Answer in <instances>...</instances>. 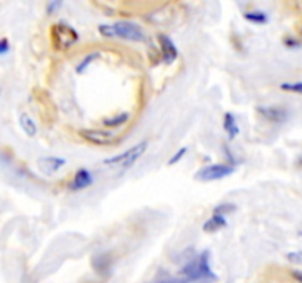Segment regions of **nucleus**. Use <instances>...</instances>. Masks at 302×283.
<instances>
[{"label": "nucleus", "mask_w": 302, "mask_h": 283, "mask_svg": "<svg viewBox=\"0 0 302 283\" xmlns=\"http://www.w3.org/2000/svg\"><path fill=\"white\" fill-rule=\"evenodd\" d=\"M181 279L186 283H205L208 280H215L217 276L212 273L209 266V252L204 251L195 258L189 260L180 270Z\"/></svg>", "instance_id": "obj_1"}, {"label": "nucleus", "mask_w": 302, "mask_h": 283, "mask_svg": "<svg viewBox=\"0 0 302 283\" xmlns=\"http://www.w3.org/2000/svg\"><path fill=\"white\" fill-rule=\"evenodd\" d=\"M97 31L102 37L106 39H123L128 42H144L146 34L140 25L128 21H118L115 24H100Z\"/></svg>", "instance_id": "obj_2"}, {"label": "nucleus", "mask_w": 302, "mask_h": 283, "mask_svg": "<svg viewBox=\"0 0 302 283\" xmlns=\"http://www.w3.org/2000/svg\"><path fill=\"white\" fill-rule=\"evenodd\" d=\"M52 43L55 49L65 50L79 40V32L65 22H58L50 30Z\"/></svg>", "instance_id": "obj_3"}, {"label": "nucleus", "mask_w": 302, "mask_h": 283, "mask_svg": "<svg viewBox=\"0 0 302 283\" xmlns=\"http://www.w3.org/2000/svg\"><path fill=\"white\" fill-rule=\"evenodd\" d=\"M236 168H235L233 164H223V162L209 164V165H205V167H202L201 170H198L195 173V179L199 180V182H204V183L217 182V180L225 179V177H229L230 174H233Z\"/></svg>", "instance_id": "obj_4"}, {"label": "nucleus", "mask_w": 302, "mask_h": 283, "mask_svg": "<svg viewBox=\"0 0 302 283\" xmlns=\"http://www.w3.org/2000/svg\"><path fill=\"white\" fill-rule=\"evenodd\" d=\"M80 136L87 143H92L96 146H105L115 142L114 133L109 130H100V128H83L80 130Z\"/></svg>", "instance_id": "obj_5"}, {"label": "nucleus", "mask_w": 302, "mask_h": 283, "mask_svg": "<svg viewBox=\"0 0 302 283\" xmlns=\"http://www.w3.org/2000/svg\"><path fill=\"white\" fill-rule=\"evenodd\" d=\"M93 182H95L93 174L87 168H79L72 177L69 189L72 192H80V190H84V189L90 188L93 185Z\"/></svg>", "instance_id": "obj_6"}, {"label": "nucleus", "mask_w": 302, "mask_h": 283, "mask_svg": "<svg viewBox=\"0 0 302 283\" xmlns=\"http://www.w3.org/2000/svg\"><path fill=\"white\" fill-rule=\"evenodd\" d=\"M258 114L271 123H282L287 118V111L280 106H259Z\"/></svg>", "instance_id": "obj_7"}, {"label": "nucleus", "mask_w": 302, "mask_h": 283, "mask_svg": "<svg viewBox=\"0 0 302 283\" xmlns=\"http://www.w3.org/2000/svg\"><path fill=\"white\" fill-rule=\"evenodd\" d=\"M158 42H159V46H161V50L164 55V61L167 63L174 62L178 56V50H177L174 42L168 37V35H164V34L158 35Z\"/></svg>", "instance_id": "obj_8"}, {"label": "nucleus", "mask_w": 302, "mask_h": 283, "mask_svg": "<svg viewBox=\"0 0 302 283\" xmlns=\"http://www.w3.org/2000/svg\"><path fill=\"white\" fill-rule=\"evenodd\" d=\"M65 164H66V161L64 158H59V157H45V158L39 159V167L46 174L58 173Z\"/></svg>", "instance_id": "obj_9"}, {"label": "nucleus", "mask_w": 302, "mask_h": 283, "mask_svg": "<svg viewBox=\"0 0 302 283\" xmlns=\"http://www.w3.org/2000/svg\"><path fill=\"white\" fill-rule=\"evenodd\" d=\"M227 226V220H225L224 216H218V214H212L204 224H202V230L205 233H215L221 229H224Z\"/></svg>", "instance_id": "obj_10"}, {"label": "nucleus", "mask_w": 302, "mask_h": 283, "mask_svg": "<svg viewBox=\"0 0 302 283\" xmlns=\"http://www.w3.org/2000/svg\"><path fill=\"white\" fill-rule=\"evenodd\" d=\"M223 128H224L225 133H227L230 140H233L239 134V126H238V121H236V118H235V115L232 112H225L224 114V117H223Z\"/></svg>", "instance_id": "obj_11"}, {"label": "nucleus", "mask_w": 302, "mask_h": 283, "mask_svg": "<svg viewBox=\"0 0 302 283\" xmlns=\"http://www.w3.org/2000/svg\"><path fill=\"white\" fill-rule=\"evenodd\" d=\"M147 146H149V142L147 140H142L140 143H137V145H134L133 148H131V155H130V158L123 164V168H130V167H133L134 165V162L146 152V149H147Z\"/></svg>", "instance_id": "obj_12"}, {"label": "nucleus", "mask_w": 302, "mask_h": 283, "mask_svg": "<svg viewBox=\"0 0 302 283\" xmlns=\"http://www.w3.org/2000/svg\"><path fill=\"white\" fill-rule=\"evenodd\" d=\"M128 121H130V114L128 112H121V114L112 115V117H106L102 123L106 128H117V127L124 126Z\"/></svg>", "instance_id": "obj_13"}, {"label": "nucleus", "mask_w": 302, "mask_h": 283, "mask_svg": "<svg viewBox=\"0 0 302 283\" xmlns=\"http://www.w3.org/2000/svg\"><path fill=\"white\" fill-rule=\"evenodd\" d=\"M243 19L255 25H266L269 22V15L262 11H246L243 14Z\"/></svg>", "instance_id": "obj_14"}, {"label": "nucleus", "mask_w": 302, "mask_h": 283, "mask_svg": "<svg viewBox=\"0 0 302 283\" xmlns=\"http://www.w3.org/2000/svg\"><path fill=\"white\" fill-rule=\"evenodd\" d=\"M19 126H21V128L24 130V133H25L28 137H34V136L37 134V124H35L34 120H32L28 114H25V112H22V114L19 115Z\"/></svg>", "instance_id": "obj_15"}, {"label": "nucleus", "mask_w": 302, "mask_h": 283, "mask_svg": "<svg viewBox=\"0 0 302 283\" xmlns=\"http://www.w3.org/2000/svg\"><path fill=\"white\" fill-rule=\"evenodd\" d=\"M97 58H100V53H99V52H92V53H89L87 56H84V58L81 59V62L77 65V68H75V71H77V74H83L84 71L90 66V63H93Z\"/></svg>", "instance_id": "obj_16"}, {"label": "nucleus", "mask_w": 302, "mask_h": 283, "mask_svg": "<svg viewBox=\"0 0 302 283\" xmlns=\"http://www.w3.org/2000/svg\"><path fill=\"white\" fill-rule=\"evenodd\" d=\"M236 209V205L232 204V202H223V204H218L214 211H212V214H218V216H227V214H232V212Z\"/></svg>", "instance_id": "obj_17"}, {"label": "nucleus", "mask_w": 302, "mask_h": 283, "mask_svg": "<svg viewBox=\"0 0 302 283\" xmlns=\"http://www.w3.org/2000/svg\"><path fill=\"white\" fill-rule=\"evenodd\" d=\"M280 89L283 92H289V93H296V94H302V81H286L280 84Z\"/></svg>", "instance_id": "obj_18"}, {"label": "nucleus", "mask_w": 302, "mask_h": 283, "mask_svg": "<svg viewBox=\"0 0 302 283\" xmlns=\"http://www.w3.org/2000/svg\"><path fill=\"white\" fill-rule=\"evenodd\" d=\"M187 154V148L186 146H183V148H180L170 159H168V165H174V164H177V162H180L183 158H184V155Z\"/></svg>", "instance_id": "obj_19"}, {"label": "nucleus", "mask_w": 302, "mask_h": 283, "mask_svg": "<svg viewBox=\"0 0 302 283\" xmlns=\"http://www.w3.org/2000/svg\"><path fill=\"white\" fill-rule=\"evenodd\" d=\"M286 258H287L289 263L302 266V251H292V252H287V254H286Z\"/></svg>", "instance_id": "obj_20"}, {"label": "nucleus", "mask_w": 302, "mask_h": 283, "mask_svg": "<svg viewBox=\"0 0 302 283\" xmlns=\"http://www.w3.org/2000/svg\"><path fill=\"white\" fill-rule=\"evenodd\" d=\"M11 50V43L6 37H2L0 39V56L6 55L8 52Z\"/></svg>", "instance_id": "obj_21"}, {"label": "nucleus", "mask_w": 302, "mask_h": 283, "mask_svg": "<svg viewBox=\"0 0 302 283\" xmlns=\"http://www.w3.org/2000/svg\"><path fill=\"white\" fill-rule=\"evenodd\" d=\"M61 6H62V2H49V3H48V6H46L48 14H49V15L55 14V12H56Z\"/></svg>", "instance_id": "obj_22"}, {"label": "nucleus", "mask_w": 302, "mask_h": 283, "mask_svg": "<svg viewBox=\"0 0 302 283\" xmlns=\"http://www.w3.org/2000/svg\"><path fill=\"white\" fill-rule=\"evenodd\" d=\"M155 283H186V282L180 277H165V279H161Z\"/></svg>", "instance_id": "obj_23"}, {"label": "nucleus", "mask_w": 302, "mask_h": 283, "mask_svg": "<svg viewBox=\"0 0 302 283\" xmlns=\"http://www.w3.org/2000/svg\"><path fill=\"white\" fill-rule=\"evenodd\" d=\"M292 277H293L298 283H302V271H299V270H292Z\"/></svg>", "instance_id": "obj_24"}, {"label": "nucleus", "mask_w": 302, "mask_h": 283, "mask_svg": "<svg viewBox=\"0 0 302 283\" xmlns=\"http://www.w3.org/2000/svg\"><path fill=\"white\" fill-rule=\"evenodd\" d=\"M299 236H302V230H299Z\"/></svg>", "instance_id": "obj_25"}]
</instances>
